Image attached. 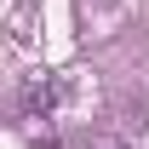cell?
Returning <instances> with one entry per match:
<instances>
[{"mask_svg":"<svg viewBox=\"0 0 149 149\" xmlns=\"http://www.w3.org/2000/svg\"><path fill=\"white\" fill-rule=\"evenodd\" d=\"M52 109H57V80L52 74H35V80L23 86V115H29V120H46Z\"/></svg>","mask_w":149,"mask_h":149,"instance_id":"cell-1","label":"cell"}]
</instances>
